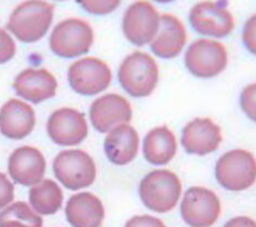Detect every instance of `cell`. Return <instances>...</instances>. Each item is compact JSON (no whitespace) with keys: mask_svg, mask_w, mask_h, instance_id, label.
<instances>
[{"mask_svg":"<svg viewBox=\"0 0 256 227\" xmlns=\"http://www.w3.org/2000/svg\"><path fill=\"white\" fill-rule=\"evenodd\" d=\"M140 149V135L130 123L116 126L107 133L104 142L106 157L116 166L129 165Z\"/></svg>","mask_w":256,"mask_h":227,"instance_id":"cell-17","label":"cell"},{"mask_svg":"<svg viewBox=\"0 0 256 227\" xmlns=\"http://www.w3.org/2000/svg\"><path fill=\"white\" fill-rule=\"evenodd\" d=\"M224 227H256V221L248 217H236L228 221Z\"/></svg>","mask_w":256,"mask_h":227,"instance_id":"cell-30","label":"cell"},{"mask_svg":"<svg viewBox=\"0 0 256 227\" xmlns=\"http://www.w3.org/2000/svg\"><path fill=\"white\" fill-rule=\"evenodd\" d=\"M36 112L29 104L11 99L0 109V132L9 140H22L36 126Z\"/></svg>","mask_w":256,"mask_h":227,"instance_id":"cell-19","label":"cell"},{"mask_svg":"<svg viewBox=\"0 0 256 227\" xmlns=\"http://www.w3.org/2000/svg\"><path fill=\"white\" fill-rule=\"evenodd\" d=\"M54 18V5L46 0H26L16 5L7 29L20 42L34 43L46 34Z\"/></svg>","mask_w":256,"mask_h":227,"instance_id":"cell-1","label":"cell"},{"mask_svg":"<svg viewBox=\"0 0 256 227\" xmlns=\"http://www.w3.org/2000/svg\"><path fill=\"white\" fill-rule=\"evenodd\" d=\"M118 80L130 97H150L156 89L160 81V68L156 60L146 52L136 51L129 54L120 64Z\"/></svg>","mask_w":256,"mask_h":227,"instance_id":"cell-3","label":"cell"},{"mask_svg":"<svg viewBox=\"0 0 256 227\" xmlns=\"http://www.w3.org/2000/svg\"><path fill=\"white\" fill-rule=\"evenodd\" d=\"M16 43L9 33L0 27V65L6 64L16 54Z\"/></svg>","mask_w":256,"mask_h":227,"instance_id":"cell-27","label":"cell"},{"mask_svg":"<svg viewBox=\"0 0 256 227\" xmlns=\"http://www.w3.org/2000/svg\"><path fill=\"white\" fill-rule=\"evenodd\" d=\"M221 209L216 193L200 186L187 189L180 202L182 218L190 227H211L220 218Z\"/></svg>","mask_w":256,"mask_h":227,"instance_id":"cell-11","label":"cell"},{"mask_svg":"<svg viewBox=\"0 0 256 227\" xmlns=\"http://www.w3.org/2000/svg\"><path fill=\"white\" fill-rule=\"evenodd\" d=\"M54 1H66V0H54Z\"/></svg>","mask_w":256,"mask_h":227,"instance_id":"cell-32","label":"cell"},{"mask_svg":"<svg viewBox=\"0 0 256 227\" xmlns=\"http://www.w3.org/2000/svg\"><path fill=\"white\" fill-rule=\"evenodd\" d=\"M63 192L56 182L46 179L32 186L29 200L33 210L38 214H55L63 204Z\"/></svg>","mask_w":256,"mask_h":227,"instance_id":"cell-22","label":"cell"},{"mask_svg":"<svg viewBox=\"0 0 256 227\" xmlns=\"http://www.w3.org/2000/svg\"><path fill=\"white\" fill-rule=\"evenodd\" d=\"M124 227H166L162 220L152 215H136L126 223Z\"/></svg>","mask_w":256,"mask_h":227,"instance_id":"cell-29","label":"cell"},{"mask_svg":"<svg viewBox=\"0 0 256 227\" xmlns=\"http://www.w3.org/2000/svg\"><path fill=\"white\" fill-rule=\"evenodd\" d=\"M242 42L246 51L256 56V13L250 16L243 25Z\"/></svg>","mask_w":256,"mask_h":227,"instance_id":"cell-26","label":"cell"},{"mask_svg":"<svg viewBox=\"0 0 256 227\" xmlns=\"http://www.w3.org/2000/svg\"><path fill=\"white\" fill-rule=\"evenodd\" d=\"M153 1L158 2V3H172L176 1V0H153Z\"/></svg>","mask_w":256,"mask_h":227,"instance_id":"cell-31","label":"cell"},{"mask_svg":"<svg viewBox=\"0 0 256 227\" xmlns=\"http://www.w3.org/2000/svg\"><path fill=\"white\" fill-rule=\"evenodd\" d=\"M46 162L43 154L32 146L14 149L8 160V171L16 184L31 187L43 180Z\"/></svg>","mask_w":256,"mask_h":227,"instance_id":"cell-15","label":"cell"},{"mask_svg":"<svg viewBox=\"0 0 256 227\" xmlns=\"http://www.w3.org/2000/svg\"><path fill=\"white\" fill-rule=\"evenodd\" d=\"M177 151V137L168 125L154 127L143 138V157L153 166L162 167L170 164L175 158Z\"/></svg>","mask_w":256,"mask_h":227,"instance_id":"cell-20","label":"cell"},{"mask_svg":"<svg viewBox=\"0 0 256 227\" xmlns=\"http://www.w3.org/2000/svg\"><path fill=\"white\" fill-rule=\"evenodd\" d=\"M65 214L73 227H100L104 220V208L92 192H80L70 198Z\"/></svg>","mask_w":256,"mask_h":227,"instance_id":"cell-21","label":"cell"},{"mask_svg":"<svg viewBox=\"0 0 256 227\" xmlns=\"http://www.w3.org/2000/svg\"><path fill=\"white\" fill-rule=\"evenodd\" d=\"M229 63L226 47L214 38H198L188 46L184 56L186 69L194 77L211 79L226 70Z\"/></svg>","mask_w":256,"mask_h":227,"instance_id":"cell-5","label":"cell"},{"mask_svg":"<svg viewBox=\"0 0 256 227\" xmlns=\"http://www.w3.org/2000/svg\"><path fill=\"white\" fill-rule=\"evenodd\" d=\"M160 14L156 7L148 0H136L122 16V32L131 44L146 46L151 44L160 24Z\"/></svg>","mask_w":256,"mask_h":227,"instance_id":"cell-9","label":"cell"},{"mask_svg":"<svg viewBox=\"0 0 256 227\" xmlns=\"http://www.w3.org/2000/svg\"><path fill=\"white\" fill-rule=\"evenodd\" d=\"M68 78L72 89L80 96L92 97L104 92L112 80L108 64L97 57H84L70 66Z\"/></svg>","mask_w":256,"mask_h":227,"instance_id":"cell-10","label":"cell"},{"mask_svg":"<svg viewBox=\"0 0 256 227\" xmlns=\"http://www.w3.org/2000/svg\"><path fill=\"white\" fill-rule=\"evenodd\" d=\"M41 217L24 202H16L0 213V227H42Z\"/></svg>","mask_w":256,"mask_h":227,"instance_id":"cell-23","label":"cell"},{"mask_svg":"<svg viewBox=\"0 0 256 227\" xmlns=\"http://www.w3.org/2000/svg\"><path fill=\"white\" fill-rule=\"evenodd\" d=\"M53 171L66 189L77 191L90 187L97 177L94 158L82 149L60 152L54 159Z\"/></svg>","mask_w":256,"mask_h":227,"instance_id":"cell-8","label":"cell"},{"mask_svg":"<svg viewBox=\"0 0 256 227\" xmlns=\"http://www.w3.org/2000/svg\"><path fill=\"white\" fill-rule=\"evenodd\" d=\"M80 8L92 15H107L120 7L122 0H76Z\"/></svg>","mask_w":256,"mask_h":227,"instance_id":"cell-24","label":"cell"},{"mask_svg":"<svg viewBox=\"0 0 256 227\" xmlns=\"http://www.w3.org/2000/svg\"><path fill=\"white\" fill-rule=\"evenodd\" d=\"M14 198V187L4 174L0 173V210L12 202Z\"/></svg>","mask_w":256,"mask_h":227,"instance_id":"cell-28","label":"cell"},{"mask_svg":"<svg viewBox=\"0 0 256 227\" xmlns=\"http://www.w3.org/2000/svg\"><path fill=\"white\" fill-rule=\"evenodd\" d=\"M189 23L198 34L210 38L229 36L236 27V20L226 1L202 0L189 11Z\"/></svg>","mask_w":256,"mask_h":227,"instance_id":"cell-7","label":"cell"},{"mask_svg":"<svg viewBox=\"0 0 256 227\" xmlns=\"http://www.w3.org/2000/svg\"><path fill=\"white\" fill-rule=\"evenodd\" d=\"M240 107L243 113L256 123V82L243 88L240 95Z\"/></svg>","mask_w":256,"mask_h":227,"instance_id":"cell-25","label":"cell"},{"mask_svg":"<svg viewBox=\"0 0 256 227\" xmlns=\"http://www.w3.org/2000/svg\"><path fill=\"white\" fill-rule=\"evenodd\" d=\"M221 127L210 118H196L182 127L180 144L185 152L196 156H207L221 145Z\"/></svg>","mask_w":256,"mask_h":227,"instance_id":"cell-14","label":"cell"},{"mask_svg":"<svg viewBox=\"0 0 256 227\" xmlns=\"http://www.w3.org/2000/svg\"><path fill=\"white\" fill-rule=\"evenodd\" d=\"M182 195V185L174 171L160 168L150 171L138 185V197L144 207L156 213L172 211Z\"/></svg>","mask_w":256,"mask_h":227,"instance_id":"cell-2","label":"cell"},{"mask_svg":"<svg viewBox=\"0 0 256 227\" xmlns=\"http://www.w3.org/2000/svg\"><path fill=\"white\" fill-rule=\"evenodd\" d=\"M187 44V30L182 20L172 13L160 16L156 35L150 44L152 53L162 59H172L180 55Z\"/></svg>","mask_w":256,"mask_h":227,"instance_id":"cell-16","label":"cell"},{"mask_svg":"<svg viewBox=\"0 0 256 227\" xmlns=\"http://www.w3.org/2000/svg\"><path fill=\"white\" fill-rule=\"evenodd\" d=\"M132 116L131 103L119 93H107L97 98L89 109L90 123L99 133H108L120 124L130 123Z\"/></svg>","mask_w":256,"mask_h":227,"instance_id":"cell-13","label":"cell"},{"mask_svg":"<svg viewBox=\"0 0 256 227\" xmlns=\"http://www.w3.org/2000/svg\"><path fill=\"white\" fill-rule=\"evenodd\" d=\"M214 176L224 189L246 191L256 182V157L246 149H231L216 160Z\"/></svg>","mask_w":256,"mask_h":227,"instance_id":"cell-4","label":"cell"},{"mask_svg":"<svg viewBox=\"0 0 256 227\" xmlns=\"http://www.w3.org/2000/svg\"><path fill=\"white\" fill-rule=\"evenodd\" d=\"M14 89L16 95L32 103H41L56 95V78L44 68H28L16 77Z\"/></svg>","mask_w":256,"mask_h":227,"instance_id":"cell-18","label":"cell"},{"mask_svg":"<svg viewBox=\"0 0 256 227\" xmlns=\"http://www.w3.org/2000/svg\"><path fill=\"white\" fill-rule=\"evenodd\" d=\"M48 134L60 146H76L88 136V123L84 113L72 108H60L48 120Z\"/></svg>","mask_w":256,"mask_h":227,"instance_id":"cell-12","label":"cell"},{"mask_svg":"<svg viewBox=\"0 0 256 227\" xmlns=\"http://www.w3.org/2000/svg\"><path fill=\"white\" fill-rule=\"evenodd\" d=\"M94 40V30L87 21L68 18L55 25L50 36V48L60 57L74 58L90 51Z\"/></svg>","mask_w":256,"mask_h":227,"instance_id":"cell-6","label":"cell"}]
</instances>
